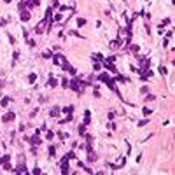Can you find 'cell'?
Wrapping results in <instances>:
<instances>
[{"label": "cell", "mask_w": 175, "mask_h": 175, "mask_svg": "<svg viewBox=\"0 0 175 175\" xmlns=\"http://www.w3.org/2000/svg\"><path fill=\"white\" fill-rule=\"evenodd\" d=\"M53 63L63 65V63H67V60H65V56H61V54H54V56H53Z\"/></svg>", "instance_id": "6da1fadb"}, {"label": "cell", "mask_w": 175, "mask_h": 175, "mask_svg": "<svg viewBox=\"0 0 175 175\" xmlns=\"http://www.w3.org/2000/svg\"><path fill=\"white\" fill-rule=\"evenodd\" d=\"M61 173H68V158H65L61 159Z\"/></svg>", "instance_id": "7a4b0ae2"}, {"label": "cell", "mask_w": 175, "mask_h": 175, "mask_svg": "<svg viewBox=\"0 0 175 175\" xmlns=\"http://www.w3.org/2000/svg\"><path fill=\"white\" fill-rule=\"evenodd\" d=\"M28 142L32 144V145H40V144H42V140H40V137H39V133L35 137H32V138H28Z\"/></svg>", "instance_id": "3957f363"}, {"label": "cell", "mask_w": 175, "mask_h": 175, "mask_svg": "<svg viewBox=\"0 0 175 175\" xmlns=\"http://www.w3.org/2000/svg\"><path fill=\"white\" fill-rule=\"evenodd\" d=\"M63 70H67V72H68V74H72V75L77 74V70H75L72 65H68V63H63Z\"/></svg>", "instance_id": "277c9868"}, {"label": "cell", "mask_w": 175, "mask_h": 175, "mask_svg": "<svg viewBox=\"0 0 175 175\" xmlns=\"http://www.w3.org/2000/svg\"><path fill=\"white\" fill-rule=\"evenodd\" d=\"M14 117H16V114H14V112H7V114L2 117V121H4V123H9V121H12Z\"/></svg>", "instance_id": "5b68a950"}, {"label": "cell", "mask_w": 175, "mask_h": 175, "mask_svg": "<svg viewBox=\"0 0 175 175\" xmlns=\"http://www.w3.org/2000/svg\"><path fill=\"white\" fill-rule=\"evenodd\" d=\"M12 172H16V173H26V166H25L23 163H19L16 166V170H12Z\"/></svg>", "instance_id": "8992f818"}, {"label": "cell", "mask_w": 175, "mask_h": 175, "mask_svg": "<svg viewBox=\"0 0 175 175\" xmlns=\"http://www.w3.org/2000/svg\"><path fill=\"white\" fill-rule=\"evenodd\" d=\"M47 23H46V21H42V23H39L37 26H35V33H42L44 32V26H46Z\"/></svg>", "instance_id": "52a82bcc"}, {"label": "cell", "mask_w": 175, "mask_h": 175, "mask_svg": "<svg viewBox=\"0 0 175 175\" xmlns=\"http://www.w3.org/2000/svg\"><path fill=\"white\" fill-rule=\"evenodd\" d=\"M88 154H89V156H88V161H89V163H93V161H96V159H98V156H96L93 151H88Z\"/></svg>", "instance_id": "ba28073f"}, {"label": "cell", "mask_w": 175, "mask_h": 175, "mask_svg": "<svg viewBox=\"0 0 175 175\" xmlns=\"http://www.w3.org/2000/svg\"><path fill=\"white\" fill-rule=\"evenodd\" d=\"M58 114H60V109H58V107H53V109L49 110V116H51V117H58Z\"/></svg>", "instance_id": "9c48e42d"}, {"label": "cell", "mask_w": 175, "mask_h": 175, "mask_svg": "<svg viewBox=\"0 0 175 175\" xmlns=\"http://www.w3.org/2000/svg\"><path fill=\"white\" fill-rule=\"evenodd\" d=\"M30 19V12L28 11H21V21H28Z\"/></svg>", "instance_id": "30bf717a"}, {"label": "cell", "mask_w": 175, "mask_h": 175, "mask_svg": "<svg viewBox=\"0 0 175 175\" xmlns=\"http://www.w3.org/2000/svg\"><path fill=\"white\" fill-rule=\"evenodd\" d=\"M105 82H107V86H109L110 89H116V82H114V81H112V79H107Z\"/></svg>", "instance_id": "8fae6325"}, {"label": "cell", "mask_w": 175, "mask_h": 175, "mask_svg": "<svg viewBox=\"0 0 175 175\" xmlns=\"http://www.w3.org/2000/svg\"><path fill=\"white\" fill-rule=\"evenodd\" d=\"M47 86H49V88H54V86H56V79H54V77H51V79L47 81Z\"/></svg>", "instance_id": "7c38bea8"}, {"label": "cell", "mask_w": 175, "mask_h": 175, "mask_svg": "<svg viewBox=\"0 0 175 175\" xmlns=\"http://www.w3.org/2000/svg\"><path fill=\"white\" fill-rule=\"evenodd\" d=\"M9 159H11V154H5V156H2V158H0V163H7Z\"/></svg>", "instance_id": "4fadbf2b"}, {"label": "cell", "mask_w": 175, "mask_h": 175, "mask_svg": "<svg viewBox=\"0 0 175 175\" xmlns=\"http://www.w3.org/2000/svg\"><path fill=\"white\" fill-rule=\"evenodd\" d=\"M79 133H81V135H84V133H86V124H81V126H79Z\"/></svg>", "instance_id": "5bb4252c"}, {"label": "cell", "mask_w": 175, "mask_h": 175, "mask_svg": "<svg viewBox=\"0 0 175 175\" xmlns=\"http://www.w3.org/2000/svg\"><path fill=\"white\" fill-rule=\"evenodd\" d=\"M72 110H74V107H72V105H68V107H65V109H63L65 114H72Z\"/></svg>", "instance_id": "9a60e30c"}, {"label": "cell", "mask_w": 175, "mask_h": 175, "mask_svg": "<svg viewBox=\"0 0 175 175\" xmlns=\"http://www.w3.org/2000/svg\"><path fill=\"white\" fill-rule=\"evenodd\" d=\"M28 81H30V82H35V81H37V75H35V74H30Z\"/></svg>", "instance_id": "2e32d148"}, {"label": "cell", "mask_w": 175, "mask_h": 175, "mask_svg": "<svg viewBox=\"0 0 175 175\" xmlns=\"http://www.w3.org/2000/svg\"><path fill=\"white\" fill-rule=\"evenodd\" d=\"M144 100H145V102H151V100H156V96H154V95H147Z\"/></svg>", "instance_id": "e0dca14e"}, {"label": "cell", "mask_w": 175, "mask_h": 175, "mask_svg": "<svg viewBox=\"0 0 175 175\" xmlns=\"http://www.w3.org/2000/svg\"><path fill=\"white\" fill-rule=\"evenodd\" d=\"M0 105H2V107H7V105H9V98H4V100L0 102Z\"/></svg>", "instance_id": "ac0fdd59"}, {"label": "cell", "mask_w": 175, "mask_h": 175, "mask_svg": "<svg viewBox=\"0 0 175 175\" xmlns=\"http://www.w3.org/2000/svg\"><path fill=\"white\" fill-rule=\"evenodd\" d=\"M54 152H56V149H54V147H49V156H53V158H54Z\"/></svg>", "instance_id": "d6986e66"}, {"label": "cell", "mask_w": 175, "mask_h": 175, "mask_svg": "<svg viewBox=\"0 0 175 175\" xmlns=\"http://www.w3.org/2000/svg\"><path fill=\"white\" fill-rule=\"evenodd\" d=\"M77 25H79V26H84V25H86V19H81V18H79V19H77Z\"/></svg>", "instance_id": "ffe728a7"}, {"label": "cell", "mask_w": 175, "mask_h": 175, "mask_svg": "<svg viewBox=\"0 0 175 175\" xmlns=\"http://www.w3.org/2000/svg\"><path fill=\"white\" fill-rule=\"evenodd\" d=\"M67 158H68V159H72V158H75V152H74V151H70L68 154H67Z\"/></svg>", "instance_id": "44dd1931"}, {"label": "cell", "mask_w": 175, "mask_h": 175, "mask_svg": "<svg viewBox=\"0 0 175 175\" xmlns=\"http://www.w3.org/2000/svg\"><path fill=\"white\" fill-rule=\"evenodd\" d=\"M47 140H53V137H54V133H53V131H47Z\"/></svg>", "instance_id": "7402d4cb"}, {"label": "cell", "mask_w": 175, "mask_h": 175, "mask_svg": "<svg viewBox=\"0 0 175 175\" xmlns=\"http://www.w3.org/2000/svg\"><path fill=\"white\" fill-rule=\"evenodd\" d=\"M107 79H109V75H107V74H102V75H100V81H103V82H105Z\"/></svg>", "instance_id": "603a6c76"}, {"label": "cell", "mask_w": 175, "mask_h": 175, "mask_svg": "<svg viewBox=\"0 0 175 175\" xmlns=\"http://www.w3.org/2000/svg\"><path fill=\"white\" fill-rule=\"evenodd\" d=\"M147 123H149V121H147V119H144V121H140V123H138V126H145Z\"/></svg>", "instance_id": "cb8c5ba5"}, {"label": "cell", "mask_w": 175, "mask_h": 175, "mask_svg": "<svg viewBox=\"0 0 175 175\" xmlns=\"http://www.w3.org/2000/svg\"><path fill=\"white\" fill-rule=\"evenodd\" d=\"M44 58H53V54L49 51H46V53H44Z\"/></svg>", "instance_id": "d4e9b609"}, {"label": "cell", "mask_w": 175, "mask_h": 175, "mask_svg": "<svg viewBox=\"0 0 175 175\" xmlns=\"http://www.w3.org/2000/svg\"><path fill=\"white\" fill-rule=\"evenodd\" d=\"M4 170H5V172H11V165H4Z\"/></svg>", "instance_id": "484cf974"}, {"label": "cell", "mask_w": 175, "mask_h": 175, "mask_svg": "<svg viewBox=\"0 0 175 175\" xmlns=\"http://www.w3.org/2000/svg\"><path fill=\"white\" fill-rule=\"evenodd\" d=\"M159 72H161V74L165 75V74H166V68H165V67H159Z\"/></svg>", "instance_id": "4316f807"}, {"label": "cell", "mask_w": 175, "mask_h": 175, "mask_svg": "<svg viewBox=\"0 0 175 175\" xmlns=\"http://www.w3.org/2000/svg\"><path fill=\"white\" fill-rule=\"evenodd\" d=\"M61 84H63V88H68V81H67V79H63V82H61Z\"/></svg>", "instance_id": "83f0119b"}, {"label": "cell", "mask_w": 175, "mask_h": 175, "mask_svg": "<svg viewBox=\"0 0 175 175\" xmlns=\"http://www.w3.org/2000/svg\"><path fill=\"white\" fill-rule=\"evenodd\" d=\"M4 2H5V4H9V2H11V0H4Z\"/></svg>", "instance_id": "f1b7e54d"}]
</instances>
